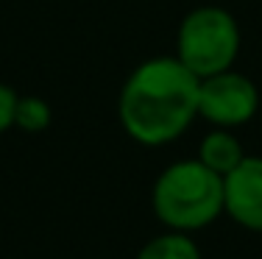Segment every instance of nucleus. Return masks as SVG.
<instances>
[{"label": "nucleus", "instance_id": "obj_1", "mask_svg": "<svg viewBox=\"0 0 262 259\" xmlns=\"http://www.w3.org/2000/svg\"><path fill=\"white\" fill-rule=\"evenodd\" d=\"M201 78L176 56L148 59L128 76L120 92V123L140 145H167L190 128L198 114Z\"/></svg>", "mask_w": 262, "mask_h": 259}, {"label": "nucleus", "instance_id": "obj_6", "mask_svg": "<svg viewBox=\"0 0 262 259\" xmlns=\"http://www.w3.org/2000/svg\"><path fill=\"white\" fill-rule=\"evenodd\" d=\"M246 151H243V143L234 137L229 128H217V131L207 134L198 145V162L207 164L209 170H215L217 176H226L232 173L237 164L243 162Z\"/></svg>", "mask_w": 262, "mask_h": 259}, {"label": "nucleus", "instance_id": "obj_4", "mask_svg": "<svg viewBox=\"0 0 262 259\" xmlns=\"http://www.w3.org/2000/svg\"><path fill=\"white\" fill-rule=\"evenodd\" d=\"M259 109V92L243 73L223 70L201 78L198 84V114L217 128H237Z\"/></svg>", "mask_w": 262, "mask_h": 259}, {"label": "nucleus", "instance_id": "obj_7", "mask_svg": "<svg viewBox=\"0 0 262 259\" xmlns=\"http://www.w3.org/2000/svg\"><path fill=\"white\" fill-rule=\"evenodd\" d=\"M137 259H201L198 245L184 231H167L148 240L140 248Z\"/></svg>", "mask_w": 262, "mask_h": 259}, {"label": "nucleus", "instance_id": "obj_3", "mask_svg": "<svg viewBox=\"0 0 262 259\" xmlns=\"http://www.w3.org/2000/svg\"><path fill=\"white\" fill-rule=\"evenodd\" d=\"M240 53V26L221 6L192 9L176 36V59L198 78L232 70Z\"/></svg>", "mask_w": 262, "mask_h": 259}, {"label": "nucleus", "instance_id": "obj_9", "mask_svg": "<svg viewBox=\"0 0 262 259\" xmlns=\"http://www.w3.org/2000/svg\"><path fill=\"white\" fill-rule=\"evenodd\" d=\"M17 101H20V95H17L11 86L0 84V134L9 131L11 126H14V117H17Z\"/></svg>", "mask_w": 262, "mask_h": 259}, {"label": "nucleus", "instance_id": "obj_5", "mask_svg": "<svg viewBox=\"0 0 262 259\" xmlns=\"http://www.w3.org/2000/svg\"><path fill=\"white\" fill-rule=\"evenodd\" d=\"M223 212L248 231H262V156H243L223 176Z\"/></svg>", "mask_w": 262, "mask_h": 259}, {"label": "nucleus", "instance_id": "obj_8", "mask_svg": "<svg viewBox=\"0 0 262 259\" xmlns=\"http://www.w3.org/2000/svg\"><path fill=\"white\" fill-rule=\"evenodd\" d=\"M48 123H51V106L42 98H20L17 101L14 126H20L28 134H36L42 128H48Z\"/></svg>", "mask_w": 262, "mask_h": 259}, {"label": "nucleus", "instance_id": "obj_2", "mask_svg": "<svg viewBox=\"0 0 262 259\" xmlns=\"http://www.w3.org/2000/svg\"><path fill=\"white\" fill-rule=\"evenodd\" d=\"M154 212L170 231L207 229L223 212V176L198 159L170 164L154 184Z\"/></svg>", "mask_w": 262, "mask_h": 259}]
</instances>
